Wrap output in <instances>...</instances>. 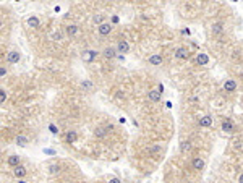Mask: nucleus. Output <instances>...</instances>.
<instances>
[{"instance_id": "f257e3e1", "label": "nucleus", "mask_w": 243, "mask_h": 183, "mask_svg": "<svg viewBox=\"0 0 243 183\" xmlns=\"http://www.w3.org/2000/svg\"><path fill=\"white\" fill-rule=\"evenodd\" d=\"M20 58H21V54L18 52V50H12V52H8V55H7L8 63H18Z\"/></svg>"}, {"instance_id": "f03ea898", "label": "nucleus", "mask_w": 243, "mask_h": 183, "mask_svg": "<svg viewBox=\"0 0 243 183\" xmlns=\"http://www.w3.org/2000/svg\"><path fill=\"white\" fill-rule=\"evenodd\" d=\"M224 89H225L227 92H233L237 89V83L233 81V79H227V81L224 83Z\"/></svg>"}, {"instance_id": "7ed1b4c3", "label": "nucleus", "mask_w": 243, "mask_h": 183, "mask_svg": "<svg viewBox=\"0 0 243 183\" xmlns=\"http://www.w3.org/2000/svg\"><path fill=\"white\" fill-rule=\"evenodd\" d=\"M222 130H224V131H228V133L235 131V126H233V123H232L230 118H227V120L222 121Z\"/></svg>"}, {"instance_id": "20e7f679", "label": "nucleus", "mask_w": 243, "mask_h": 183, "mask_svg": "<svg viewBox=\"0 0 243 183\" xmlns=\"http://www.w3.org/2000/svg\"><path fill=\"white\" fill-rule=\"evenodd\" d=\"M117 49H118V52H120V54H127L128 50H130V45H128V42H127V41H120V42H118V45H117Z\"/></svg>"}, {"instance_id": "39448f33", "label": "nucleus", "mask_w": 243, "mask_h": 183, "mask_svg": "<svg viewBox=\"0 0 243 183\" xmlns=\"http://www.w3.org/2000/svg\"><path fill=\"white\" fill-rule=\"evenodd\" d=\"M149 101H152V102H159V101H161V91H157V89L149 91Z\"/></svg>"}, {"instance_id": "423d86ee", "label": "nucleus", "mask_w": 243, "mask_h": 183, "mask_svg": "<svg viewBox=\"0 0 243 183\" xmlns=\"http://www.w3.org/2000/svg\"><path fill=\"white\" fill-rule=\"evenodd\" d=\"M96 55H97V52H94V50H86V52H83V58L86 62H92L96 58Z\"/></svg>"}, {"instance_id": "0eeeda50", "label": "nucleus", "mask_w": 243, "mask_h": 183, "mask_svg": "<svg viewBox=\"0 0 243 183\" xmlns=\"http://www.w3.org/2000/svg\"><path fill=\"white\" fill-rule=\"evenodd\" d=\"M188 55H190V52H188V49H185V47H180V49L175 52V57H177V58H188Z\"/></svg>"}, {"instance_id": "6e6552de", "label": "nucleus", "mask_w": 243, "mask_h": 183, "mask_svg": "<svg viewBox=\"0 0 243 183\" xmlns=\"http://www.w3.org/2000/svg\"><path fill=\"white\" fill-rule=\"evenodd\" d=\"M110 31H112V26H110V25H107V23H102V25L99 26V32H101L102 36L110 34Z\"/></svg>"}, {"instance_id": "1a4fd4ad", "label": "nucleus", "mask_w": 243, "mask_h": 183, "mask_svg": "<svg viewBox=\"0 0 243 183\" xmlns=\"http://www.w3.org/2000/svg\"><path fill=\"white\" fill-rule=\"evenodd\" d=\"M193 168L195 170H203L204 168V161L203 159H199V157L193 159Z\"/></svg>"}, {"instance_id": "9d476101", "label": "nucleus", "mask_w": 243, "mask_h": 183, "mask_svg": "<svg viewBox=\"0 0 243 183\" xmlns=\"http://www.w3.org/2000/svg\"><path fill=\"white\" fill-rule=\"evenodd\" d=\"M149 63L151 65H161L162 63V55H159V54H154L149 57Z\"/></svg>"}, {"instance_id": "9b49d317", "label": "nucleus", "mask_w": 243, "mask_h": 183, "mask_svg": "<svg viewBox=\"0 0 243 183\" xmlns=\"http://www.w3.org/2000/svg\"><path fill=\"white\" fill-rule=\"evenodd\" d=\"M13 173H15V177H18V178H23L26 175V168L23 167V165H18V167H15V170H13Z\"/></svg>"}, {"instance_id": "f8f14e48", "label": "nucleus", "mask_w": 243, "mask_h": 183, "mask_svg": "<svg viewBox=\"0 0 243 183\" xmlns=\"http://www.w3.org/2000/svg\"><path fill=\"white\" fill-rule=\"evenodd\" d=\"M115 55H117V52H115L114 47H105V49H104V57H107V58H114Z\"/></svg>"}, {"instance_id": "ddd939ff", "label": "nucleus", "mask_w": 243, "mask_h": 183, "mask_svg": "<svg viewBox=\"0 0 243 183\" xmlns=\"http://www.w3.org/2000/svg\"><path fill=\"white\" fill-rule=\"evenodd\" d=\"M8 165H12V167L20 165V156H10L8 157Z\"/></svg>"}, {"instance_id": "4468645a", "label": "nucleus", "mask_w": 243, "mask_h": 183, "mask_svg": "<svg viewBox=\"0 0 243 183\" xmlns=\"http://www.w3.org/2000/svg\"><path fill=\"white\" fill-rule=\"evenodd\" d=\"M196 62H198L199 65H208L209 57H208L206 54H199V55H198V58H196Z\"/></svg>"}, {"instance_id": "2eb2a0df", "label": "nucleus", "mask_w": 243, "mask_h": 183, "mask_svg": "<svg viewBox=\"0 0 243 183\" xmlns=\"http://www.w3.org/2000/svg\"><path fill=\"white\" fill-rule=\"evenodd\" d=\"M211 123H212V118H211L209 115L203 117V118H199V125H201V126H211Z\"/></svg>"}, {"instance_id": "dca6fc26", "label": "nucleus", "mask_w": 243, "mask_h": 183, "mask_svg": "<svg viewBox=\"0 0 243 183\" xmlns=\"http://www.w3.org/2000/svg\"><path fill=\"white\" fill-rule=\"evenodd\" d=\"M28 25L31 28H39V20L36 16H31V18H28Z\"/></svg>"}, {"instance_id": "f3484780", "label": "nucleus", "mask_w": 243, "mask_h": 183, "mask_svg": "<svg viewBox=\"0 0 243 183\" xmlns=\"http://www.w3.org/2000/svg\"><path fill=\"white\" fill-rule=\"evenodd\" d=\"M67 32H68L70 36H75V34H76V32H78V26H75V25H70V26L67 28Z\"/></svg>"}, {"instance_id": "a211bd4d", "label": "nucleus", "mask_w": 243, "mask_h": 183, "mask_svg": "<svg viewBox=\"0 0 243 183\" xmlns=\"http://www.w3.org/2000/svg\"><path fill=\"white\" fill-rule=\"evenodd\" d=\"M75 139H76V131H68V133H67V141L73 143Z\"/></svg>"}, {"instance_id": "6ab92c4d", "label": "nucleus", "mask_w": 243, "mask_h": 183, "mask_svg": "<svg viewBox=\"0 0 243 183\" xmlns=\"http://www.w3.org/2000/svg\"><path fill=\"white\" fill-rule=\"evenodd\" d=\"M16 143L20 144V146H26V144H28V138H26V136H18Z\"/></svg>"}, {"instance_id": "aec40b11", "label": "nucleus", "mask_w": 243, "mask_h": 183, "mask_svg": "<svg viewBox=\"0 0 243 183\" xmlns=\"http://www.w3.org/2000/svg\"><path fill=\"white\" fill-rule=\"evenodd\" d=\"M221 31H222V25H221V23L212 25V32H221Z\"/></svg>"}, {"instance_id": "412c9836", "label": "nucleus", "mask_w": 243, "mask_h": 183, "mask_svg": "<svg viewBox=\"0 0 243 183\" xmlns=\"http://www.w3.org/2000/svg\"><path fill=\"white\" fill-rule=\"evenodd\" d=\"M180 149H181V152H186V151L190 149V143L183 141V143H181V146H180Z\"/></svg>"}, {"instance_id": "4be33fe9", "label": "nucleus", "mask_w": 243, "mask_h": 183, "mask_svg": "<svg viewBox=\"0 0 243 183\" xmlns=\"http://www.w3.org/2000/svg\"><path fill=\"white\" fill-rule=\"evenodd\" d=\"M105 135V130L104 128H97L96 130V136H99V138H101V136H104Z\"/></svg>"}, {"instance_id": "5701e85b", "label": "nucleus", "mask_w": 243, "mask_h": 183, "mask_svg": "<svg viewBox=\"0 0 243 183\" xmlns=\"http://www.w3.org/2000/svg\"><path fill=\"white\" fill-rule=\"evenodd\" d=\"M5 99H7V92L3 91V89H0V101L5 102Z\"/></svg>"}, {"instance_id": "b1692460", "label": "nucleus", "mask_w": 243, "mask_h": 183, "mask_svg": "<svg viewBox=\"0 0 243 183\" xmlns=\"http://www.w3.org/2000/svg\"><path fill=\"white\" fill-rule=\"evenodd\" d=\"M101 21H102V16H101V15H96V16H94V23H101Z\"/></svg>"}, {"instance_id": "393cba45", "label": "nucleus", "mask_w": 243, "mask_h": 183, "mask_svg": "<svg viewBox=\"0 0 243 183\" xmlns=\"http://www.w3.org/2000/svg\"><path fill=\"white\" fill-rule=\"evenodd\" d=\"M83 88L89 89V88H91V83H89V81H83Z\"/></svg>"}, {"instance_id": "a878e982", "label": "nucleus", "mask_w": 243, "mask_h": 183, "mask_svg": "<svg viewBox=\"0 0 243 183\" xmlns=\"http://www.w3.org/2000/svg\"><path fill=\"white\" fill-rule=\"evenodd\" d=\"M58 170V165H50V172H57Z\"/></svg>"}, {"instance_id": "bb28decb", "label": "nucleus", "mask_w": 243, "mask_h": 183, "mask_svg": "<svg viewBox=\"0 0 243 183\" xmlns=\"http://www.w3.org/2000/svg\"><path fill=\"white\" fill-rule=\"evenodd\" d=\"M49 128H50V131H52V133H58V131H57V128H55V126H54V125H50V126H49Z\"/></svg>"}, {"instance_id": "cd10ccee", "label": "nucleus", "mask_w": 243, "mask_h": 183, "mask_svg": "<svg viewBox=\"0 0 243 183\" xmlns=\"http://www.w3.org/2000/svg\"><path fill=\"white\" fill-rule=\"evenodd\" d=\"M109 183H120V180H118V178H112Z\"/></svg>"}, {"instance_id": "c85d7f7f", "label": "nucleus", "mask_w": 243, "mask_h": 183, "mask_svg": "<svg viewBox=\"0 0 243 183\" xmlns=\"http://www.w3.org/2000/svg\"><path fill=\"white\" fill-rule=\"evenodd\" d=\"M5 73H7L5 68H0V75H2V76H5Z\"/></svg>"}, {"instance_id": "c756f323", "label": "nucleus", "mask_w": 243, "mask_h": 183, "mask_svg": "<svg viewBox=\"0 0 243 183\" xmlns=\"http://www.w3.org/2000/svg\"><path fill=\"white\" fill-rule=\"evenodd\" d=\"M44 152H47V154H54L52 149H44Z\"/></svg>"}, {"instance_id": "7c9ffc66", "label": "nucleus", "mask_w": 243, "mask_h": 183, "mask_svg": "<svg viewBox=\"0 0 243 183\" xmlns=\"http://www.w3.org/2000/svg\"><path fill=\"white\" fill-rule=\"evenodd\" d=\"M238 183H243V173H241L240 177H238Z\"/></svg>"}, {"instance_id": "2f4dec72", "label": "nucleus", "mask_w": 243, "mask_h": 183, "mask_svg": "<svg viewBox=\"0 0 243 183\" xmlns=\"http://www.w3.org/2000/svg\"><path fill=\"white\" fill-rule=\"evenodd\" d=\"M20 183H28V181H25V180H20Z\"/></svg>"}]
</instances>
